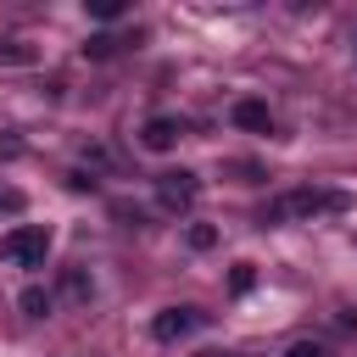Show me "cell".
<instances>
[{
  "instance_id": "cell-4",
  "label": "cell",
  "mask_w": 357,
  "mask_h": 357,
  "mask_svg": "<svg viewBox=\"0 0 357 357\" xmlns=\"http://www.w3.org/2000/svg\"><path fill=\"white\" fill-rule=\"evenodd\" d=\"M201 324H206L201 307H162V312L151 318V335H156V340H184V335H195Z\"/></svg>"
},
{
  "instance_id": "cell-3",
  "label": "cell",
  "mask_w": 357,
  "mask_h": 357,
  "mask_svg": "<svg viewBox=\"0 0 357 357\" xmlns=\"http://www.w3.org/2000/svg\"><path fill=\"white\" fill-rule=\"evenodd\" d=\"M195 195H201V178H195V173H184V167L156 178V201H162L167 212H190V206H195Z\"/></svg>"
},
{
  "instance_id": "cell-14",
  "label": "cell",
  "mask_w": 357,
  "mask_h": 357,
  "mask_svg": "<svg viewBox=\"0 0 357 357\" xmlns=\"http://www.w3.org/2000/svg\"><path fill=\"white\" fill-rule=\"evenodd\" d=\"M284 357H329V346H318V340H296V346H284Z\"/></svg>"
},
{
  "instance_id": "cell-13",
  "label": "cell",
  "mask_w": 357,
  "mask_h": 357,
  "mask_svg": "<svg viewBox=\"0 0 357 357\" xmlns=\"http://www.w3.org/2000/svg\"><path fill=\"white\" fill-rule=\"evenodd\" d=\"M251 284H257V273H251V262H240V268L229 273V290H234V296H245Z\"/></svg>"
},
{
  "instance_id": "cell-11",
  "label": "cell",
  "mask_w": 357,
  "mask_h": 357,
  "mask_svg": "<svg viewBox=\"0 0 357 357\" xmlns=\"http://www.w3.org/2000/svg\"><path fill=\"white\" fill-rule=\"evenodd\" d=\"M190 245H195V251H212V245H218V229H212V223H190Z\"/></svg>"
},
{
  "instance_id": "cell-7",
  "label": "cell",
  "mask_w": 357,
  "mask_h": 357,
  "mask_svg": "<svg viewBox=\"0 0 357 357\" xmlns=\"http://www.w3.org/2000/svg\"><path fill=\"white\" fill-rule=\"evenodd\" d=\"M22 312H28V318H45V312H50V290L28 284V290H22Z\"/></svg>"
},
{
  "instance_id": "cell-12",
  "label": "cell",
  "mask_w": 357,
  "mask_h": 357,
  "mask_svg": "<svg viewBox=\"0 0 357 357\" xmlns=\"http://www.w3.org/2000/svg\"><path fill=\"white\" fill-rule=\"evenodd\" d=\"M89 17H100V22H117V17H123V0H89Z\"/></svg>"
},
{
  "instance_id": "cell-8",
  "label": "cell",
  "mask_w": 357,
  "mask_h": 357,
  "mask_svg": "<svg viewBox=\"0 0 357 357\" xmlns=\"http://www.w3.org/2000/svg\"><path fill=\"white\" fill-rule=\"evenodd\" d=\"M61 290H67V296H73V301H89V296H95V284H89V279H84V273H78V268H73V273H67V279H61Z\"/></svg>"
},
{
  "instance_id": "cell-15",
  "label": "cell",
  "mask_w": 357,
  "mask_h": 357,
  "mask_svg": "<svg viewBox=\"0 0 357 357\" xmlns=\"http://www.w3.org/2000/svg\"><path fill=\"white\" fill-rule=\"evenodd\" d=\"M17 206H22V195L17 190H0V212H17Z\"/></svg>"
},
{
  "instance_id": "cell-16",
  "label": "cell",
  "mask_w": 357,
  "mask_h": 357,
  "mask_svg": "<svg viewBox=\"0 0 357 357\" xmlns=\"http://www.w3.org/2000/svg\"><path fill=\"white\" fill-rule=\"evenodd\" d=\"M206 357H223V351H206Z\"/></svg>"
},
{
  "instance_id": "cell-10",
  "label": "cell",
  "mask_w": 357,
  "mask_h": 357,
  "mask_svg": "<svg viewBox=\"0 0 357 357\" xmlns=\"http://www.w3.org/2000/svg\"><path fill=\"white\" fill-rule=\"evenodd\" d=\"M112 50H117V39H112V33H95V39L84 45V56H89V61H106Z\"/></svg>"
},
{
  "instance_id": "cell-1",
  "label": "cell",
  "mask_w": 357,
  "mask_h": 357,
  "mask_svg": "<svg viewBox=\"0 0 357 357\" xmlns=\"http://www.w3.org/2000/svg\"><path fill=\"white\" fill-rule=\"evenodd\" d=\"M346 206H351L346 190H290L284 201H273L262 212V229L279 223V218H318V212H346Z\"/></svg>"
},
{
  "instance_id": "cell-2",
  "label": "cell",
  "mask_w": 357,
  "mask_h": 357,
  "mask_svg": "<svg viewBox=\"0 0 357 357\" xmlns=\"http://www.w3.org/2000/svg\"><path fill=\"white\" fill-rule=\"evenodd\" d=\"M50 257V229L45 223H17L0 234V262L6 268H45Z\"/></svg>"
},
{
  "instance_id": "cell-9",
  "label": "cell",
  "mask_w": 357,
  "mask_h": 357,
  "mask_svg": "<svg viewBox=\"0 0 357 357\" xmlns=\"http://www.w3.org/2000/svg\"><path fill=\"white\" fill-rule=\"evenodd\" d=\"M0 61H11V67H28V61H33V50H28V45H17V39H0Z\"/></svg>"
},
{
  "instance_id": "cell-6",
  "label": "cell",
  "mask_w": 357,
  "mask_h": 357,
  "mask_svg": "<svg viewBox=\"0 0 357 357\" xmlns=\"http://www.w3.org/2000/svg\"><path fill=\"white\" fill-rule=\"evenodd\" d=\"M229 123H234V128H245V134H273V117H268V106H262V100H234Z\"/></svg>"
},
{
  "instance_id": "cell-5",
  "label": "cell",
  "mask_w": 357,
  "mask_h": 357,
  "mask_svg": "<svg viewBox=\"0 0 357 357\" xmlns=\"http://www.w3.org/2000/svg\"><path fill=\"white\" fill-rule=\"evenodd\" d=\"M178 139H184V117H167V112H162V117H145V128H139V145L156 151V156L173 151Z\"/></svg>"
}]
</instances>
